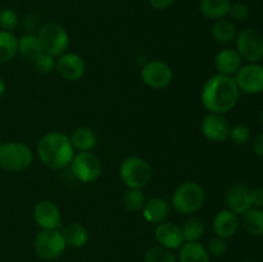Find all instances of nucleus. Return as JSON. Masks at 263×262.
<instances>
[{"instance_id":"393cba45","label":"nucleus","mask_w":263,"mask_h":262,"mask_svg":"<svg viewBox=\"0 0 263 262\" xmlns=\"http://www.w3.org/2000/svg\"><path fill=\"white\" fill-rule=\"evenodd\" d=\"M71 143L80 152H90L97 145V135L89 127H80L72 133Z\"/></svg>"},{"instance_id":"423d86ee","label":"nucleus","mask_w":263,"mask_h":262,"mask_svg":"<svg viewBox=\"0 0 263 262\" xmlns=\"http://www.w3.org/2000/svg\"><path fill=\"white\" fill-rule=\"evenodd\" d=\"M66 248L67 244L59 229L39 231L33 240V249H35L36 256L46 261L59 258L64 253Z\"/></svg>"},{"instance_id":"ea45409f","label":"nucleus","mask_w":263,"mask_h":262,"mask_svg":"<svg viewBox=\"0 0 263 262\" xmlns=\"http://www.w3.org/2000/svg\"><path fill=\"white\" fill-rule=\"evenodd\" d=\"M261 123H262V127H263V109H262V113H261Z\"/></svg>"},{"instance_id":"5701e85b","label":"nucleus","mask_w":263,"mask_h":262,"mask_svg":"<svg viewBox=\"0 0 263 262\" xmlns=\"http://www.w3.org/2000/svg\"><path fill=\"white\" fill-rule=\"evenodd\" d=\"M43 48L39 41L37 36L28 33V35L22 36L18 40V54L22 57L23 61L33 63L36 58L43 53Z\"/></svg>"},{"instance_id":"473e14b6","label":"nucleus","mask_w":263,"mask_h":262,"mask_svg":"<svg viewBox=\"0 0 263 262\" xmlns=\"http://www.w3.org/2000/svg\"><path fill=\"white\" fill-rule=\"evenodd\" d=\"M229 138L236 145H244L251 139V130L246 125H235L234 127H230Z\"/></svg>"},{"instance_id":"79ce46f5","label":"nucleus","mask_w":263,"mask_h":262,"mask_svg":"<svg viewBox=\"0 0 263 262\" xmlns=\"http://www.w3.org/2000/svg\"><path fill=\"white\" fill-rule=\"evenodd\" d=\"M0 146H2V143H0Z\"/></svg>"},{"instance_id":"c85d7f7f","label":"nucleus","mask_w":263,"mask_h":262,"mask_svg":"<svg viewBox=\"0 0 263 262\" xmlns=\"http://www.w3.org/2000/svg\"><path fill=\"white\" fill-rule=\"evenodd\" d=\"M146 199L143 189H127L123 194V205L128 212L143 211Z\"/></svg>"},{"instance_id":"dca6fc26","label":"nucleus","mask_w":263,"mask_h":262,"mask_svg":"<svg viewBox=\"0 0 263 262\" xmlns=\"http://www.w3.org/2000/svg\"><path fill=\"white\" fill-rule=\"evenodd\" d=\"M156 240L159 246L164 247L167 249H179L184 243V235L182 230L179 225L172 222H162L158 223L154 231Z\"/></svg>"},{"instance_id":"2eb2a0df","label":"nucleus","mask_w":263,"mask_h":262,"mask_svg":"<svg viewBox=\"0 0 263 262\" xmlns=\"http://www.w3.org/2000/svg\"><path fill=\"white\" fill-rule=\"evenodd\" d=\"M225 204L229 211L243 215L247 210L251 208V200H249V189L244 184H234L226 190L225 193Z\"/></svg>"},{"instance_id":"a211bd4d","label":"nucleus","mask_w":263,"mask_h":262,"mask_svg":"<svg viewBox=\"0 0 263 262\" xmlns=\"http://www.w3.org/2000/svg\"><path fill=\"white\" fill-rule=\"evenodd\" d=\"M241 57L235 49H222L215 58V68L220 74L233 76L240 69Z\"/></svg>"},{"instance_id":"f3484780","label":"nucleus","mask_w":263,"mask_h":262,"mask_svg":"<svg viewBox=\"0 0 263 262\" xmlns=\"http://www.w3.org/2000/svg\"><path fill=\"white\" fill-rule=\"evenodd\" d=\"M239 228L238 215L229 210H222L213 218V230L222 239L233 238Z\"/></svg>"},{"instance_id":"c9c22d12","label":"nucleus","mask_w":263,"mask_h":262,"mask_svg":"<svg viewBox=\"0 0 263 262\" xmlns=\"http://www.w3.org/2000/svg\"><path fill=\"white\" fill-rule=\"evenodd\" d=\"M249 200L251 207L262 208L263 207V188H253L249 190Z\"/></svg>"},{"instance_id":"20e7f679","label":"nucleus","mask_w":263,"mask_h":262,"mask_svg":"<svg viewBox=\"0 0 263 262\" xmlns=\"http://www.w3.org/2000/svg\"><path fill=\"white\" fill-rule=\"evenodd\" d=\"M120 177L128 189H143L152 180V167L141 157H127L120 164Z\"/></svg>"},{"instance_id":"aec40b11","label":"nucleus","mask_w":263,"mask_h":262,"mask_svg":"<svg viewBox=\"0 0 263 262\" xmlns=\"http://www.w3.org/2000/svg\"><path fill=\"white\" fill-rule=\"evenodd\" d=\"M210 253L200 241H184L179 248V262H210Z\"/></svg>"},{"instance_id":"c756f323","label":"nucleus","mask_w":263,"mask_h":262,"mask_svg":"<svg viewBox=\"0 0 263 262\" xmlns=\"http://www.w3.org/2000/svg\"><path fill=\"white\" fill-rule=\"evenodd\" d=\"M144 259L145 262H177L171 249H167L162 246L151 247L146 251Z\"/></svg>"},{"instance_id":"4468645a","label":"nucleus","mask_w":263,"mask_h":262,"mask_svg":"<svg viewBox=\"0 0 263 262\" xmlns=\"http://www.w3.org/2000/svg\"><path fill=\"white\" fill-rule=\"evenodd\" d=\"M200 130L208 140L215 141V143H222L226 139H229L230 126H229L228 120L223 115L210 113L203 118Z\"/></svg>"},{"instance_id":"1a4fd4ad","label":"nucleus","mask_w":263,"mask_h":262,"mask_svg":"<svg viewBox=\"0 0 263 262\" xmlns=\"http://www.w3.org/2000/svg\"><path fill=\"white\" fill-rule=\"evenodd\" d=\"M69 166L73 176L81 182H92L102 175V162L91 152L77 153Z\"/></svg>"},{"instance_id":"6e6552de","label":"nucleus","mask_w":263,"mask_h":262,"mask_svg":"<svg viewBox=\"0 0 263 262\" xmlns=\"http://www.w3.org/2000/svg\"><path fill=\"white\" fill-rule=\"evenodd\" d=\"M236 49L241 59L258 63L263 59V35L256 28H246L236 35Z\"/></svg>"},{"instance_id":"f8f14e48","label":"nucleus","mask_w":263,"mask_h":262,"mask_svg":"<svg viewBox=\"0 0 263 262\" xmlns=\"http://www.w3.org/2000/svg\"><path fill=\"white\" fill-rule=\"evenodd\" d=\"M55 71L66 81H79L86 71V64L82 57L76 53H63L55 62Z\"/></svg>"},{"instance_id":"9b49d317","label":"nucleus","mask_w":263,"mask_h":262,"mask_svg":"<svg viewBox=\"0 0 263 262\" xmlns=\"http://www.w3.org/2000/svg\"><path fill=\"white\" fill-rule=\"evenodd\" d=\"M174 72L171 67L162 61H151L141 69V79L144 84L152 89H163L172 81Z\"/></svg>"},{"instance_id":"bb28decb","label":"nucleus","mask_w":263,"mask_h":262,"mask_svg":"<svg viewBox=\"0 0 263 262\" xmlns=\"http://www.w3.org/2000/svg\"><path fill=\"white\" fill-rule=\"evenodd\" d=\"M18 53V39L13 32L0 30V64L12 61Z\"/></svg>"},{"instance_id":"b1692460","label":"nucleus","mask_w":263,"mask_h":262,"mask_svg":"<svg viewBox=\"0 0 263 262\" xmlns=\"http://www.w3.org/2000/svg\"><path fill=\"white\" fill-rule=\"evenodd\" d=\"M211 35L213 40L220 44H229L236 39V27L233 21L217 20L211 27Z\"/></svg>"},{"instance_id":"39448f33","label":"nucleus","mask_w":263,"mask_h":262,"mask_svg":"<svg viewBox=\"0 0 263 262\" xmlns=\"http://www.w3.org/2000/svg\"><path fill=\"white\" fill-rule=\"evenodd\" d=\"M33 161L32 151L18 141H8L0 146V167L7 171H25Z\"/></svg>"},{"instance_id":"7ed1b4c3","label":"nucleus","mask_w":263,"mask_h":262,"mask_svg":"<svg viewBox=\"0 0 263 262\" xmlns=\"http://www.w3.org/2000/svg\"><path fill=\"white\" fill-rule=\"evenodd\" d=\"M205 192L202 185L195 181H186L177 186L172 195V205L181 215H193L203 207Z\"/></svg>"},{"instance_id":"f257e3e1","label":"nucleus","mask_w":263,"mask_h":262,"mask_svg":"<svg viewBox=\"0 0 263 262\" xmlns=\"http://www.w3.org/2000/svg\"><path fill=\"white\" fill-rule=\"evenodd\" d=\"M240 98V90L233 76L213 74L202 89V104L210 113L230 112Z\"/></svg>"},{"instance_id":"6ab92c4d","label":"nucleus","mask_w":263,"mask_h":262,"mask_svg":"<svg viewBox=\"0 0 263 262\" xmlns=\"http://www.w3.org/2000/svg\"><path fill=\"white\" fill-rule=\"evenodd\" d=\"M171 212V205L162 198H151L145 202L143 208V216L148 222L162 223L167 220Z\"/></svg>"},{"instance_id":"4be33fe9","label":"nucleus","mask_w":263,"mask_h":262,"mask_svg":"<svg viewBox=\"0 0 263 262\" xmlns=\"http://www.w3.org/2000/svg\"><path fill=\"white\" fill-rule=\"evenodd\" d=\"M230 0H200L199 12L208 20H222L229 14Z\"/></svg>"},{"instance_id":"9d476101","label":"nucleus","mask_w":263,"mask_h":262,"mask_svg":"<svg viewBox=\"0 0 263 262\" xmlns=\"http://www.w3.org/2000/svg\"><path fill=\"white\" fill-rule=\"evenodd\" d=\"M235 82L240 91L247 94H259L263 91V66L248 63L236 72Z\"/></svg>"},{"instance_id":"4c0bfd02","label":"nucleus","mask_w":263,"mask_h":262,"mask_svg":"<svg viewBox=\"0 0 263 262\" xmlns=\"http://www.w3.org/2000/svg\"><path fill=\"white\" fill-rule=\"evenodd\" d=\"M253 151L257 156L263 157V133L259 134L253 141Z\"/></svg>"},{"instance_id":"a19ab883","label":"nucleus","mask_w":263,"mask_h":262,"mask_svg":"<svg viewBox=\"0 0 263 262\" xmlns=\"http://www.w3.org/2000/svg\"><path fill=\"white\" fill-rule=\"evenodd\" d=\"M241 262H251V261H241Z\"/></svg>"},{"instance_id":"412c9836","label":"nucleus","mask_w":263,"mask_h":262,"mask_svg":"<svg viewBox=\"0 0 263 262\" xmlns=\"http://www.w3.org/2000/svg\"><path fill=\"white\" fill-rule=\"evenodd\" d=\"M62 235H63L67 247H72V248H81L89 241L90 238L87 229L84 225L77 222L67 225L62 230Z\"/></svg>"},{"instance_id":"ddd939ff","label":"nucleus","mask_w":263,"mask_h":262,"mask_svg":"<svg viewBox=\"0 0 263 262\" xmlns=\"http://www.w3.org/2000/svg\"><path fill=\"white\" fill-rule=\"evenodd\" d=\"M33 220L41 230L59 229L62 223L61 210L51 200H40L33 208Z\"/></svg>"},{"instance_id":"a878e982","label":"nucleus","mask_w":263,"mask_h":262,"mask_svg":"<svg viewBox=\"0 0 263 262\" xmlns=\"http://www.w3.org/2000/svg\"><path fill=\"white\" fill-rule=\"evenodd\" d=\"M244 230L252 236H263V211L251 207L243 213Z\"/></svg>"},{"instance_id":"cd10ccee","label":"nucleus","mask_w":263,"mask_h":262,"mask_svg":"<svg viewBox=\"0 0 263 262\" xmlns=\"http://www.w3.org/2000/svg\"><path fill=\"white\" fill-rule=\"evenodd\" d=\"M181 230L185 241H199V239L204 234L205 226L202 218L193 216L185 221Z\"/></svg>"},{"instance_id":"e433bc0d","label":"nucleus","mask_w":263,"mask_h":262,"mask_svg":"<svg viewBox=\"0 0 263 262\" xmlns=\"http://www.w3.org/2000/svg\"><path fill=\"white\" fill-rule=\"evenodd\" d=\"M175 0H149V4L156 10H164L171 7Z\"/></svg>"},{"instance_id":"0eeeda50","label":"nucleus","mask_w":263,"mask_h":262,"mask_svg":"<svg viewBox=\"0 0 263 262\" xmlns=\"http://www.w3.org/2000/svg\"><path fill=\"white\" fill-rule=\"evenodd\" d=\"M39 41L45 53L59 57L66 53L69 45V35L66 28L55 22L45 23L39 30Z\"/></svg>"},{"instance_id":"2f4dec72","label":"nucleus","mask_w":263,"mask_h":262,"mask_svg":"<svg viewBox=\"0 0 263 262\" xmlns=\"http://www.w3.org/2000/svg\"><path fill=\"white\" fill-rule=\"evenodd\" d=\"M55 62H57L55 57L43 51V53H41L40 55L33 61L32 64L35 66V69L39 72V73L48 74L55 69Z\"/></svg>"},{"instance_id":"f704fd0d","label":"nucleus","mask_w":263,"mask_h":262,"mask_svg":"<svg viewBox=\"0 0 263 262\" xmlns=\"http://www.w3.org/2000/svg\"><path fill=\"white\" fill-rule=\"evenodd\" d=\"M207 251L210 256L212 257H222L228 251V244H226L225 239L220 238V236H215L208 241Z\"/></svg>"},{"instance_id":"72a5a7b5","label":"nucleus","mask_w":263,"mask_h":262,"mask_svg":"<svg viewBox=\"0 0 263 262\" xmlns=\"http://www.w3.org/2000/svg\"><path fill=\"white\" fill-rule=\"evenodd\" d=\"M229 17L231 18V21H235V22H244V21L248 18L249 15V8L246 3H234L230 5V10H229Z\"/></svg>"},{"instance_id":"7c9ffc66","label":"nucleus","mask_w":263,"mask_h":262,"mask_svg":"<svg viewBox=\"0 0 263 262\" xmlns=\"http://www.w3.org/2000/svg\"><path fill=\"white\" fill-rule=\"evenodd\" d=\"M20 25L18 13L12 8H3L0 10V30L13 32Z\"/></svg>"},{"instance_id":"58836bf2","label":"nucleus","mask_w":263,"mask_h":262,"mask_svg":"<svg viewBox=\"0 0 263 262\" xmlns=\"http://www.w3.org/2000/svg\"><path fill=\"white\" fill-rule=\"evenodd\" d=\"M4 92H5V82H4V80L0 77V98L4 95Z\"/></svg>"},{"instance_id":"f03ea898","label":"nucleus","mask_w":263,"mask_h":262,"mask_svg":"<svg viewBox=\"0 0 263 262\" xmlns=\"http://www.w3.org/2000/svg\"><path fill=\"white\" fill-rule=\"evenodd\" d=\"M37 156L44 166L53 170L69 166L74 156V148L69 136L51 131L41 136L37 143Z\"/></svg>"}]
</instances>
